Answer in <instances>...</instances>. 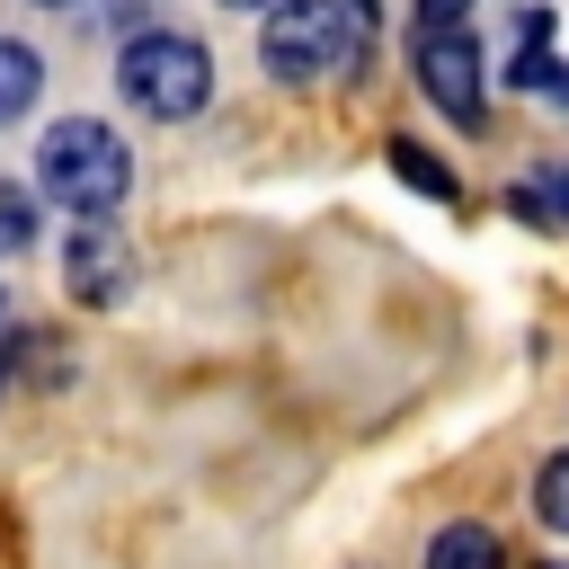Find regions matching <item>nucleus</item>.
<instances>
[{
  "mask_svg": "<svg viewBox=\"0 0 569 569\" xmlns=\"http://www.w3.org/2000/svg\"><path fill=\"white\" fill-rule=\"evenodd\" d=\"M36 178H44V196H53V204H71V213H116V196H124L133 160H124V142H116L107 124L62 116V124L36 142Z\"/></svg>",
  "mask_w": 569,
  "mask_h": 569,
  "instance_id": "1",
  "label": "nucleus"
},
{
  "mask_svg": "<svg viewBox=\"0 0 569 569\" xmlns=\"http://www.w3.org/2000/svg\"><path fill=\"white\" fill-rule=\"evenodd\" d=\"M356 44H365V9H347V0H284V9L267 18V36H258V53H267L276 80L338 71Z\"/></svg>",
  "mask_w": 569,
  "mask_h": 569,
  "instance_id": "2",
  "label": "nucleus"
},
{
  "mask_svg": "<svg viewBox=\"0 0 569 569\" xmlns=\"http://www.w3.org/2000/svg\"><path fill=\"white\" fill-rule=\"evenodd\" d=\"M124 98L142 116H196L213 98V62L187 36H133L124 44Z\"/></svg>",
  "mask_w": 569,
  "mask_h": 569,
  "instance_id": "3",
  "label": "nucleus"
},
{
  "mask_svg": "<svg viewBox=\"0 0 569 569\" xmlns=\"http://www.w3.org/2000/svg\"><path fill=\"white\" fill-rule=\"evenodd\" d=\"M418 80H427V98L445 116H462V124L480 116V44L471 36H453V27L445 36H418Z\"/></svg>",
  "mask_w": 569,
  "mask_h": 569,
  "instance_id": "4",
  "label": "nucleus"
},
{
  "mask_svg": "<svg viewBox=\"0 0 569 569\" xmlns=\"http://www.w3.org/2000/svg\"><path fill=\"white\" fill-rule=\"evenodd\" d=\"M62 276H71L89 302H116L124 276H133V258H124V240H116L98 213H80V231H71V249H62Z\"/></svg>",
  "mask_w": 569,
  "mask_h": 569,
  "instance_id": "5",
  "label": "nucleus"
},
{
  "mask_svg": "<svg viewBox=\"0 0 569 569\" xmlns=\"http://www.w3.org/2000/svg\"><path fill=\"white\" fill-rule=\"evenodd\" d=\"M427 569H507V551H498L489 525H445L436 551H427Z\"/></svg>",
  "mask_w": 569,
  "mask_h": 569,
  "instance_id": "6",
  "label": "nucleus"
},
{
  "mask_svg": "<svg viewBox=\"0 0 569 569\" xmlns=\"http://www.w3.org/2000/svg\"><path fill=\"white\" fill-rule=\"evenodd\" d=\"M36 89H44V71H36V53L0 36V124H9V116H27V107H36Z\"/></svg>",
  "mask_w": 569,
  "mask_h": 569,
  "instance_id": "7",
  "label": "nucleus"
},
{
  "mask_svg": "<svg viewBox=\"0 0 569 569\" xmlns=\"http://www.w3.org/2000/svg\"><path fill=\"white\" fill-rule=\"evenodd\" d=\"M533 516H542V525H560V533H569V453H551V462H542V471H533Z\"/></svg>",
  "mask_w": 569,
  "mask_h": 569,
  "instance_id": "8",
  "label": "nucleus"
},
{
  "mask_svg": "<svg viewBox=\"0 0 569 569\" xmlns=\"http://www.w3.org/2000/svg\"><path fill=\"white\" fill-rule=\"evenodd\" d=\"M27 240H36V204H27V187H9V178H0V258H9V249H27Z\"/></svg>",
  "mask_w": 569,
  "mask_h": 569,
  "instance_id": "9",
  "label": "nucleus"
},
{
  "mask_svg": "<svg viewBox=\"0 0 569 569\" xmlns=\"http://www.w3.org/2000/svg\"><path fill=\"white\" fill-rule=\"evenodd\" d=\"M391 169H400L409 187H427V196H453V178H445V169H436L427 151H409V142H391Z\"/></svg>",
  "mask_w": 569,
  "mask_h": 569,
  "instance_id": "10",
  "label": "nucleus"
},
{
  "mask_svg": "<svg viewBox=\"0 0 569 569\" xmlns=\"http://www.w3.org/2000/svg\"><path fill=\"white\" fill-rule=\"evenodd\" d=\"M462 9H471V0H418V36H445V27H462Z\"/></svg>",
  "mask_w": 569,
  "mask_h": 569,
  "instance_id": "11",
  "label": "nucleus"
},
{
  "mask_svg": "<svg viewBox=\"0 0 569 569\" xmlns=\"http://www.w3.org/2000/svg\"><path fill=\"white\" fill-rule=\"evenodd\" d=\"M44 9H71V0H44Z\"/></svg>",
  "mask_w": 569,
  "mask_h": 569,
  "instance_id": "12",
  "label": "nucleus"
},
{
  "mask_svg": "<svg viewBox=\"0 0 569 569\" xmlns=\"http://www.w3.org/2000/svg\"><path fill=\"white\" fill-rule=\"evenodd\" d=\"M231 9H258V0H231Z\"/></svg>",
  "mask_w": 569,
  "mask_h": 569,
  "instance_id": "13",
  "label": "nucleus"
},
{
  "mask_svg": "<svg viewBox=\"0 0 569 569\" xmlns=\"http://www.w3.org/2000/svg\"><path fill=\"white\" fill-rule=\"evenodd\" d=\"M356 9H365V0H356Z\"/></svg>",
  "mask_w": 569,
  "mask_h": 569,
  "instance_id": "14",
  "label": "nucleus"
}]
</instances>
